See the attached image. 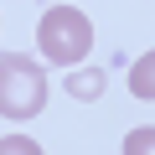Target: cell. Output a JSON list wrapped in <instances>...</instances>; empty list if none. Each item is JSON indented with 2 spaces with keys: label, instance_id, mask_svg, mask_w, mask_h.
I'll use <instances>...</instances> for the list:
<instances>
[{
  "label": "cell",
  "instance_id": "6da1fadb",
  "mask_svg": "<svg viewBox=\"0 0 155 155\" xmlns=\"http://www.w3.org/2000/svg\"><path fill=\"white\" fill-rule=\"evenodd\" d=\"M47 109V72L31 52H0V119L26 124Z\"/></svg>",
  "mask_w": 155,
  "mask_h": 155
},
{
  "label": "cell",
  "instance_id": "7a4b0ae2",
  "mask_svg": "<svg viewBox=\"0 0 155 155\" xmlns=\"http://www.w3.org/2000/svg\"><path fill=\"white\" fill-rule=\"evenodd\" d=\"M36 52L57 67H78L93 52V21L78 11V5H52L36 21Z\"/></svg>",
  "mask_w": 155,
  "mask_h": 155
},
{
  "label": "cell",
  "instance_id": "3957f363",
  "mask_svg": "<svg viewBox=\"0 0 155 155\" xmlns=\"http://www.w3.org/2000/svg\"><path fill=\"white\" fill-rule=\"evenodd\" d=\"M129 93H134V98H145V104H155V47L129 67Z\"/></svg>",
  "mask_w": 155,
  "mask_h": 155
},
{
  "label": "cell",
  "instance_id": "277c9868",
  "mask_svg": "<svg viewBox=\"0 0 155 155\" xmlns=\"http://www.w3.org/2000/svg\"><path fill=\"white\" fill-rule=\"evenodd\" d=\"M98 88H104V72H72V78H67V93H72L78 104H93Z\"/></svg>",
  "mask_w": 155,
  "mask_h": 155
},
{
  "label": "cell",
  "instance_id": "5b68a950",
  "mask_svg": "<svg viewBox=\"0 0 155 155\" xmlns=\"http://www.w3.org/2000/svg\"><path fill=\"white\" fill-rule=\"evenodd\" d=\"M119 155H155V124L129 129V134H124V145H119Z\"/></svg>",
  "mask_w": 155,
  "mask_h": 155
},
{
  "label": "cell",
  "instance_id": "8992f818",
  "mask_svg": "<svg viewBox=\"0 0 155 155\" xmlns=\"http://www.w3.org/2000/svg\"><path fill=\"white\" fill-rule=\"evenodd\" d=\"M0 155H41V145L31 134H5L0 140Z\"/></svg>",
  "mask_w": 155,
  "mask_h": 155
}]
</instances>
